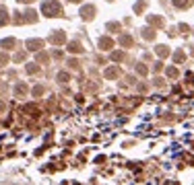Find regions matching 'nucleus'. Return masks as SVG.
I'll list each match as a JSON object with an SVG mask.
<instances>
[{
	"instance_id": "f257e3e1",
	"label": "nucleus",
	"mask_w": 194,
	"mask_h": 185,
	"mask_svg": "<svg viewBox=\"0 0 194 185\" xmlns=\"http://www.w3.org/2000/svg\"><path fill=\"white\" fill-rule=\"evenodd\" d=\"M58 10H60V6L56 4V2H44V12L48 14V17H52V14H58Z\"/></svg>"
},
{
	"instance_id": "f03ea898",
	"label": "nucleus",
	"mask_w": 194,
	"mask_h": 185,
	"mask_svg": "<svg viewBox=\"0 0 194 185\" xmlns=\"http://www.w3.org/2000/svg\"><path fill=\"white\" fill-rule=\"evenodd\" d=\"M176 2V6H188L190 4V0H174Z\"/></svg>"
}]
</instances>
